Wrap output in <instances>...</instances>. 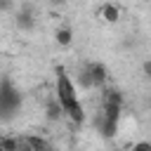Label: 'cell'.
I'll return each instance as SVG.
<instances>
[{"label": "cell", "instance_id": "obj_1", "mask_svg": "<svg viewBox=\"0 0 151 151\" xmlns=\"http://www.w3.org/2000/svg\"><path fill=\"white\" fill-rule=\"evenodd\" d=\"M57 99L64 109V116L73 123V125H80L85 120V109L78 99V92H76V83L71 80V76L59 66L57 68Z\"/></svg>", "mask_w": 151, "mask_h": 151}, {"label": "cell", "instance_id": "obj_2", "mask_svg": "<svg viewBox=\"0 0 151 151\" xmlns=\"http://www.w3.org/2000/svg\"><path fill=\"white\" fill-rule=\"evenodd\" d=\"M109 80V73H106V66L99 64V61H87L78 68V76H76V83L92 90V87H104Z\"/></svg>", "mask_w": 151, "mask_h": 151}, {"label": "cell", "instance_id": "obj_3", "mask_svg": "<svg viewBox=\"0 0 151 151\" xmlns=\"http://www.w3.org/2000/svg\"><path fill=\"white\" fill-rule=\"evenodd\" d=\"M19 104H21L19 92H17L14 85L5 78V80L0 83V118H12L14 111L19 109Z\"/></svg>", "mask_w": 151, "mask_h": 151}, {"label": "cell", "instance_id": "obj_4", "mask_svg": "<svg viewBox=\"0 0 151 151\" xmlns=\"http://www.w3.org/2000/svg\"><path fill=\"white\" fill-rule=\"evenodd\" d=\"M17 26L26 28V31L35 26V9H33V5H28V2L19 5V9H17Z\"/></svg>", "mask_w": 151, "mask_h": 151}, {"label": "cell", "instance_id": "obj_5", "mask_svg": "<svg viewBox=\"0 0 151 151\" xmlns=\"http://www.w3.org/2000/svg\"><path fill=\"white\" fill-rule=\"evenodd\" d=\"M99 14H101V17H104V21H109V24L118 21V17H120V12H118V7H116L113 2H104V5H101V9H99Z\"/></svg>", "mask_w": 151, "mask_h": 151}, {"label": "cell", "instance_id": "obj_6", "mask_svg": "<svg viewBox=\"0 0 151 151\" xmlns=\"http://www.w3.org/2000/svg\"><path fill=\"white\" fill-rule=\"evenodd\" d=\"M47 120H59L61 116H64V109H61V104H59V99L54 97V99H50L47 101Z\"/></svg>", "mask_w": 151, "mask_h": 151}, {"label": "cell", "instance_id": "obj_7", "mask_svg": "<svg viewBox=\"0 0 151 151\" xmlns=\"http://www.w3.org/2000/svg\"><path fill=\"white\" fill-rule=\"evenodd\" d=\"M0 149L19 151V149H26V146H24V139H19V137H0Z\"/></svg>", "mask_w": 151, "mask_h": 151}, {"label": "cell", "instance_id": "obj_8", "mask_svg": "<svg viewBox=\"0 0 151 151\" xmlns=\"http://www.w3.org/2000/svg\"><path fill=\"white\" fill-rule=\"evenodd\" d=\"M21 139H24V146H26V149H50V142H45L42 137L28 134V137H21Z\"/></svg>", "mask_w": 151, "mask_h": 151}, {"label": "cell", "instance_id": "obj_9", "mask_svg": "<svg viewBox=\"0 0 151 151\" xmlns=\"http://www.w3.org/2000/svg\"><path fill=\"white\" fill-rule=\"evenodd\" d=\"M54 38H57V42H59L61 47H68L71 40H73V33H71V28H59Z\"/></svg>", "mask_w": 151, "mask_h": 151}, {"label": "cell", "instance_id": "obj_10", "mask_svg": "<svg viewBox=\"0 0 151 151\" xmlns=\"http://www.w3.org/2000/svg\"><path fill=\"white\" fill-rule=\"evenodd\" d=\"M142 71H144V76H146V78H151V59H146V61L142 64Z\"/></svg>", "mask_w": 151, "mask_h": 151}, {"label": "cell", "instance_id": "obj_11", "mask_svg": "<svg viewBox=\"0 0 151 151\" xmlns=\"http://www.w3.org/2000/svg\"><path fill=\"white\" fill-rule=\"evenodd\" d=\"M132 149H137V151H144V149H151V144H149V142H139V144H134Z\"/></svg>", "mask_w": 151, "mask_h": 151}, {"label": "cell", "instance_id": "obj_12", "mask_svg": "<svg viewBox=\"0 0 151 151\" xmlns=\"http://www.w3.org/2000/svg\"><path fill=\"white\" fill-rule=\"evenodd\" d=\"M0 9H12V0H0Z\"/></svg>", "mask_w": 151, "mask_h": 151}]
</instances>
